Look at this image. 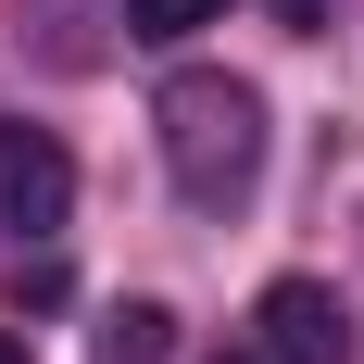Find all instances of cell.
<instances>
[{"label": "cell", "instance_id": "3957f363", "mask_svg": "<svg viewBox=\"0 0 364 364\" xmlns=\"http://www.w3.org/2000/svg\"><path fill=\"white\" fill-rule=\"evenodd\" d=\"M252 327H264V364H352V301L314 277H277L252 301Z\"/></svg>", "mask_w": 364, "mask_h": 364}, {"label": "cell", "instance_id": "8992f818", "mask_svg": "<svg viewBox=\"0 0 364 364\" xmlns=\"http://www.w3.org/2000/svg\"><path fill=\"white\" fill-rule=\"evenodd\" d=\"M264 13H277L289 38H327V0H264Z\"/></svg>", "mask_w": 364, "mask_h": 364}, {"label": "cell", "instance_id": "6da1fadb", "mask_svg": "<svg viewBox=\"0 0 364 364\" xmlns=\"http://www.w3.org/2000/svg\"><path fill=\"white\" fill-rule=\"evenodd\" d=\"M164 176H176L188 214H239L264 176V88L252 75H176L164 88Z\"/></svg>", "mask_w": 364, "mask_h": 364}, {"label": "cell", "instance_id": "277c9868", "mask_svg": "<svg viewBox=\"0 0 364 364\" xmlns=\"http://www.w3.org/2000/svg\"><path fill=\"white\" fill-rule=\"evenodd\" d=\"M88 364H176V314L164 301H113L101 339H88Z\"/></svg>", "mask_w": 364, "mask_h": 364}, {"label": "cell", "instance_id": "52a82bcc", "mask_svg": "<svg viewBox=\"0 0 364 364\" xmlns=\"http://www.w3.org/2000/svg\"><path fill=\"white\" fill-rule=\"evenodd\" d=\"M0 364H26V339H0Z\"/></svg>", "mask_w": 364, "mask_h": 364}, {"label": "cell", "instance_id": "ba28073f", "mask_svg": "<svg viewBox=\"0 0 364 364\" xmlns=\"http://www.w3.org/2000/svg\"><path fill=\"white\" fill-rule=\"evenodd\" d=\"M226 364H264V352H226Z\"/></svg>", "mask_w": 364, "mask_h": 364}, {"label": "cell", "instance_id": "5b68a950", "mask_svg": "<svg viewBox=\"0 0 364 364\" xmlns=\"http://www.w3.org/2000/svg\"><path fill=\"white\" fill-rule=\"evenodd\" d=\"M226 0H126V38H151V50H176V38H201Z\"/></svg>", "mask_w": 364, "mask_h": 364}, {"label": "cell", "instance_id": "7a4b0ae2", "mask_svg": "<svg viewBox=\"0 0 364 364\" xmlns=\"http://www.w3.org/2000/svg\"><path fill=\"white\" fill-rule=\"evenodd\" d=\"M63 201H75L63 139H38V126H0V252H13V239H50V226H63Z\"/></svg>", "mask_w": 364, "mask_h": 364}]
</instances>
